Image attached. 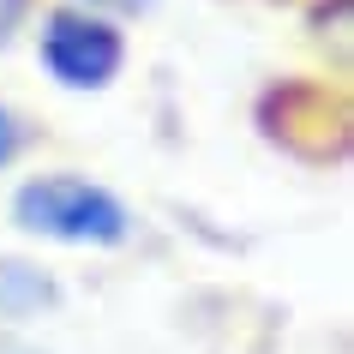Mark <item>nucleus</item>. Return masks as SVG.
Returning a JSON list of instances; mask_svg holds the SVG:
<instances>
[{
  "label": "nucleus",
  "mask_w": 354,
  "mask_h": 354,
  "mask_svg": "<svg viewBox=\"0 0 354 354\" xmlns=\"http://www.w3.org/2000/svg\"><path fill=\"white\" fill-rule=\"evenodd\" d=\"M42 66L55 73V84L66 91H102L114 84V73L127 66V37L120 24L84 6H55L42 19Z\"/></svg>",
  "instance_id": "nucleus-2"
},
{
  "label": "nucleus",
  "mask_w": 354,
  "mask_h": 354,
  "mask_svg": "<svg viewBox=\"0 0 354 354\" xmlns=\"http://www.w3.org/2000/svg\"><path fill=\"white\" fill-rule=\"evenodd\" d=\"M12 223L60 246H120L132 234V210L84 174H37L12 192Z\"/></svg>",
  "instance_id": "nucleus-1"
},
{
  "label": "nucleus",
  "mask_w": 354,
  "mask_h": 354,
  "mask_svg": "<svg viewBox=\"0 0 354 354\" xmlns=\"http://www.w3.org/2000/svg\"><path fill=\"white\" fill-rule=\"evenodd\" d=\"M60 306V282L30 259H0V318H37Z\"/></svg>",
  "instance_id": "nucleus-3"
},
{
  "label": "nucleus",
  "mask_w": 354,
  "mask_h": 354,
  "mask_svg": "<svg viewBox=\"0 0 354 354\" xmlns=\"http://www.w3.org/2000/svg\"><path fill=\"white\" fill-rule=\"evenodd\" d=\"M30 6H37V0H0V48H6V42H12V37L24 30Z\"/></svg>",
  "instance_id": "nucleus-5"
},
{
  "label": "nucleus",
  "mask_w": 354,
  "mask_h": 354,
  "mask_svg": "<svg viewBox=\"0 0 354 354\" xmlns=\"http://www.w3.org/2000/svg\"><path fill=\"white\" fill-rule=\"evenodd\" d=\"M0 354H30V348H19V342H0Z\"/></svg>",
  "instance_id": "nucleus-6"
},
{
  "label": "nucleus",
  "mask_w": 354,
  "mask_h": 354,
  "mask_svg": "<svg viewBox=\"0 0 354 354\" xmlns=\"http://www.w3.org/2000/svg\"><path fill=\"white\" fill-rule=\"evenodd\" d=\"M24 138H30V132H24V120L6 109V102H0V168H12V162H19Z\"/></svg>",
  "instance_id": "nucleus-4"
}]
</instances>
